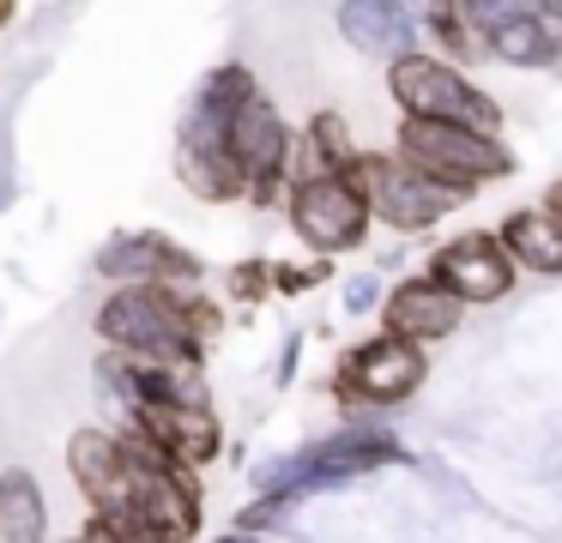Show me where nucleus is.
I'll list each match as a JSON object with an SVG mask.
<instances>
[{
    "instance_id": "f257e3e1",
    "label": "nucleus",
    "mask_w": 562,
    "mask_h": 543,
    "mask_svg": "<svg viewBox=\"0 0 562 543\" xmlns=\"http://www.w3.org/2000/svg\"><path fill=\"white\" fill-rule=\"evenodd\" d=\"M188 290H110L98 308V338L110 357L158 362V369H200L206 338L188 320Z\"/></svg>"
},
{
    "instance_id": "f03ea898",
    "label": "nucleus",
    "mask_w": 562,
    "mask_h": 543,
    "mask_svg": "<svg viewBox=\"0 0 562 543\" xmlns=\"http://www.w3.org/2000/svg\"><path fill=\"white\" fill-rule=\"evenodd\" d=\"M387 91H393V103H400V121H441V127H472V133L502 139V103L465 67L429 55V48L393 60Z\"/></svg>"
},
{
    "instance_id": "7ed1b4c3",
    "label": "nucleus",
    "mask_w": 562,
    "mask_h": 543,
    "mask_svg": "<svg viewBox=\"0 0 562 543\" xmlns=\"http://www.w3.org/2000/svg\"><path fill=\"white\" fill-rule=\"evenodd\" d=\"M393 157H400L405 169H417V176L465 193V200H472L484 181H502L514 169V151L502 139L472 133V127H441V121H400Z\"/></svg>"
},
{
    "instance_id": "20e7f679",
    "label": "nucleus",
    "mask_w": 562,
    "mask_h": 543,
    "mask_svg": "<svg viewBox=\"0 0 562 543\" xmlns=\"http://www.w3.org/2000/svg\"><path fill=\"white\" fill-rule=\"evenodd\" d=\"M351 188L369 200V217L387 224V229H400V236H424V229H436L453 205H465V193H453V188H441V181L405 169L393 151H363L357 157Z\"/></svg>"
},
{
    "instance_id": "39448f33",
    "label": "nucleus",
    "mask_w": 562,
    "mask_h": 543,
    "mask_svg": "<svg viewBox=\"0 0 562 543\" xmlns=\"http://www.w3.org/2000/svg\"><path fill=\"white\" fill-rule=\"evenodd\" d=\"M429 381V350L405 344L393 332H375L363 344H351L333 369V398L345 410H393Z\"/></svg>"
},
{
    "instance_id": "423d86ee",
    "label": "nucleus",
    "mask_w": 562,
    "mask_h": 543,
    "mask_svg": "<svg viewBox=\"0 0 562 543\" xmlns=\"http://www.w3.org/2000/svg\"><path fill=\"white\" fill-rule=\"evenodd\" d=\"M284 217H291L296 241H303L315 260L357 253V248L369 241V229H375L369 200L351 188V176H303V181H291Z\"/></svg>"
},
{
    "instance_id": "0eeeda50",
    "label": "nucleus",
    "mask_w": 562,
    "mask_h": 543,
    "mask_svg": "<svg viewBox=\"0 0 562 543\" xmlns=\"http://www.w3.org/2000/svg\"><path fill=\"white\" fill-rule=\"evenodd\" d=\"M91 272L115 290H200L206 284V260L188 253L164 229H122L91 253Z\"/></svg>"
},
{
    "instance_id": "6e6552de",
    "label": "nucleus",
    "mask_w": 562,
    "mask_h": 543,
    "mask_svg": "<svg viewBox=\"0 0 562 543\" xmlns=\"http://www.w3.org/2000/svg\"><path fill=\"white\" fill-rule=\"evenodd\" d=\"M424 272L436 278L441 290H453L465 308H490V302H502L514 284H520V265L508 260V248H502L496 229H465V236L441 241V248L429 253Z\"/></svg>"
},
{
    "instance_id": "1a4fd4ad",
    "label": "nucleus",
    "mask_w": 562,
    "mask_h": 543,
    "mask_svg": "<svg viewBox=\"0 0 562 543\" xmlns=\"http://www.w3.org/2000/svg\"><path fill=\"white\" fill-rule=\"evenodd\" d=\"M465 302L453 290H441L429 272H412L400 284H387V302H381V332L405 338V344L429 350V344H448L453 332L465 326Z\"/></svg>"
},
{
    "instance_id": "9d476101",
    "label": "nucleus",
    "mask_w": 562,
    "mask_h": 543,
    "mask_svg": "<svg viewBox=\"0 0 562 543\" xmlns=\"http://www.w3.org/2000/svg\"><path fill=\"white\" fill-rule=\"evenodd\" d=\"M67 477L86 495L91 519H127V446L115 429L91 422L67 434Z\"/></svg>"
},
{
    "instance_id": "9b49d317",
    "label": "nucleus",
    "mask_w": 562,
    "mask_h": 543,
    "mask_svg": "<svg viewBox=\"0 0 562 543\" xmlns=\"http://www.w3.org/2000/svg\"><path fill=\"white\" fill-rule=\"evenodd\" d=\"M339 31L357 55H375V60H405L417 55V36H424V7H400V0H345L339 12Z\"/></svg>"
},
{
    "instance_id": "f8f14e48",
    "label": "nucleus",
    "mask_w": 562,
    "mask_h": 543,
    "mask_svg": "<svg viewBox=\"0 0 562 543\" xmlns=\"http://www.w3.org/2000/svg\"><path fill=\"white\" fill-rule=\"evenodd\" d=\"M139 434L164 446L182 471H206L212 459L224 453V422L212 417V405H170V410H151V417L134 422Z\"/></svg>"
},
{
    "instance_id": "ddd939ff",
    "label": "nucleus",
    "mask_w": 562,
    "mask_h": 543,
    "mask_svg": "<svg viewBox=\"0 0 562 543\" xmlns=\"http://www.w3.org/2000/svg\"><path fill=\"white\" fill-rule=\"evenodd\" d=\"M502 248L520 272H538V278H562V224L544 212V205H520V212L502 217Z\"/></svg>"
},
{
    "instance_id": "4468645a",
    "label": "nucleus",
    "mask_w": 562,
    "mask_h": 543,
    "mask_svg": "<svg viewBox=\"0 0 562 543\" xmlns=\"http://www.w3.org/2000/svg\"><path fill=\"white\" fill-rule=\"evenodd\" d=\"M0 543H49V495L25 465L0 471Z\"/></svg>"
},
{
    "instance_id": "2eb2a0df",
    "label": "nucleus",
    "mask_w": 562,
    "mask_h": 543,
    "mask_svg": "<svg viewBox=\"0 0 562 543\" xmlns=\"http://www.w3.org/2000/svg\"><path fill=\"white\" fill-rule=\"evenodd\" d=\"M176 181H182L194 200H212V205L248 200V181H243V169H236L231 151H182V145H176Z\"/></svg>"
},
{
    "instance_id": "dca6fc26",
    "label": "nucleus",
    "mask_w": 562,
    "mask_h": 543,
    "mask_svg": "<svg viewBox=\"0 0 562 543\" xmlns=\"http://www.w3.org/2000/svg\"><path fill=\"white\" fill-rule=\"evenodd\" d=\"M424 31L441 43V60H453V67H465V60H484V55H490V43H484V31L472 24L465 0H460V7H424Z\"/></svg>"
},
{
    "instance_id": "f3484780",
    "label": "nucleus",
    "mask_w": 562,
    "mask_h": 543,
    "mask_svg": "<svg viewBox=\"0 0 562 543\" xmlns=\"http://www.w3.org/2000/svg\"><path fill=\"white\" fill-rule=\"evenodd\" d=\"M303 501H291V495H255V501L236 513V531L243 538H260V531H279V525H291V513Z\"/></svg>"
},
{
    "instance_id": "a211bd4d",
    "label": "nucleus",
    "mask_w": 562,
    "mask_h": 543,
    "mask_svg": "<svg viewBox=\"0 0 562 543\" xmlns=\"http://www.w3.org/2000/svg\"><path fill=\"white\" fill-rule=\"evenodd\" d=\"M224 290H231V302L272 296V260H236L231 272H224Z\"/></svg>"
},
{
    "instance_id": "6ab92c4d",
    "label": "nucleus",
    "mask_w": 562,
    "mask_h": 543,
    "mask_svg": "<svg viewBox=\"0 0 562 543\" xmlns=\"http://www.w3.org/2000/svg\"><path fill=\"white\" fill-rule=\"evenodd\" d=\"M321 278H327V260H303V265L272 260V290H279V296H303V290L321 284Z\"/></svg>"
},
{
    "instance_id": "aec40b11",
    "label": "nucleus",
    "mask_w": 562,
    "mask_h": 543,
    "mask_svg": "<svg viewBox=\"0 0 562 543\" xmlns=\"http://www.w3.org/2000/svg\"><path fill=\"white\" fill-rule=\"evenodd\" d=\"M381 302H387V290H381L375 272L345 278V314H381Z\"/></svg>"
},
{
    "instance_id": "412c9836",
    "label": "nucleus",
    "mask_w": 562,
    "mask_h": 543,
    "mask_svg": "<svg viewBox=\"0 0 562 543\" xmlns=\"http://www.w3.org/2000/svg\"><path fill=\"white\" fill-rule=\"evenodd\" d=\"M103 525L115 531V543H170V538H158V531L134 525V519H103Z\"/></svg>"
},
{
    "instance_id": "4be33fe9",
    "label": "nucleus",
    "mask_w": 562,
    "mask_h": 543,
    "mask_svg": "<svg viewBox=\"0 0 562 543\" xmlns=\"http://www.w3.org/2000/svg\"><path fill=\"white\" fill-rule=\"evenodd\" d=\"M296 357H303V332H291V338H284V350H279V369H272V374H279V386L296 374Z\"/></svg>"
},
{
    "instance_id": "5701e85b",
    "label": "nucleus",
    "mask_w": 562,
    "mask_h": 543,
    "mask_svg": "<svg viewBox=\"0 0 562 543\" xmlns=\"http://www.w3.org/2000/svg\"><path fill=\"white\" fill-rule=\"evenodd\" d=\"M538 205H544V212L562 224V181H550V188H544V200H538Z\"/></svg>"
},
{
    "instance_id": "b1692460",
    "label": "nucleus",
    "mask_w": 562,
    "mask_h": 543,
    "mask_svg": "<svg viewBox=\"0 0 562 543\" xmlns=\"http://www.w3.org/2000/svg\"><path fill=\"white\" fill-rule=\"evenodd\" d=\"M13 19H19V7H13V0H0V31H7Z\"/></svg>"
},
{
    "instance_id": "393cba45",
    "label": "nucleus",
    "mask_w": 562,
    "mask_h": 543,
    "mask_svg": "<svg viewBox=\"0 0 562 543\" xmlns=\"http://www.w3.org/2000/svg\"><path fill=\"white\" fill-rule=\"evenodd\" d=\"M218 543H255V538H243V531H231V538H218Z\"/></svg>"
},
{
    "instance_id": "a878e982",
    "label": "nucleus",
    "mask_w": 562,
    "mask_h": 543,
    "mask_svg": "<svg viewBox=\"0 0 562 543\" xmlns=\"http://www.w3.org/2000/svg\"><path fill=\"white\" fill-rule=\"evenodd\" d=\"M61 543H86V538H61Z\"/></svg>"
}]
</instances>
